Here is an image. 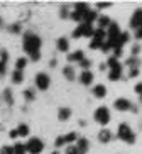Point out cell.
<instances>
[{
  "instance_id": "1",
  "label": "cell",
  "mask_w": 142,
  "mask_h": 154,
  "mask_svg": "<svg viewBox=\"0 0 142 154\" xmlns=\"http://www.w3.org/2000/svg\"><path fill=\"white\" fill-rule=\"evenodd\" d=\"M39 49H41V39H39V36L27 32V34L24 36V51L31 56L32 61H37V59L41 58Z\"/></svg>"
},
{
  "instance_id": "2",
  "label": "cell",
  "mask_w": 142,
  "mask_h": 154,
  "mask_svg": "<svg viewBox=\"0 0 142 154\" xmlns=\"http://www.w3.org/2000/svg\"><path fill=\"white\" fill-rule=\"evenodd\" d=\"M108 66H110V73H108V80L110 82H117L122 76V64L117 61V58H110L108 59Z\"/></svg>"
},
{
  "instance_id": "3",
  "label": "cell",
  "mask_w": 142,
  "mask_h": 154,
  "mask_svg": "<svg viewBox=\"0 0 142 154\" xmlns=\"http://www.w3.org/2000/svg\"><path fill=\"white\" fill-rule=\"evenodd\" d=\"M119 137L122 140H125L127 144H134L135 142V134L130 131V125L128 124H120L119 125Z\"/></svg>"
},
{
  "instance_id": "4",
  "label": "cell",
  "mask_w": 142,
  "mask_h": 154,
  "mask_svg": "<svg viewBox=\"0 0 142 154\" xmlns=\"http://www.w3.org/2000/svg\"><path fill=\"white\" fill-rule=\"evenodd\" d=\"M26 149H27V152H31V154H41L42 149H44V144H42L41 139L31 137V140L26 144Z\"/></svg>"
},
{
  "instance_id": "5",
  "label": "cell",
  "mask_w": 142,
  "mask_h": 154,
  "mask_svg": "<svg viewBox=\"0 0 142 154\" xmlns=\"http://www.w3.org/2000/svg\"><path fill=\"white\" fill-rule=\"evenodd\" d=\"M95 120L101 125H105V124L110 122V112L107 107H100V109L95 110Z\"/></svg>"
},
{
  "instance_id": "6",
  "label": "cell",
  "mask_w": 142,
  "mask_h": 154,
  "mask_svg": "<svg viewBox=\"0 0 142 154\" xmlns=\"http://www.w3.org/2000/svg\"><path fill=\"white\" fill-rule=\"evenodd\" d=\"M93 32H95V29H93L90 24H81L78 29H74L73 31V37L74 39H78V37H81V36L90 37V36H93Z\"/></svg>"
},
{
  "instance_id": "7",
  "label": "cell",
  "mask_w": 142,
  "mask_h": 154,
  "mask_svg": "<svg viewBox=\"0 0 142 154\" xmlns=\"http://www.w3.org/2000/svg\"><path fill=\"white\" fill-rule=\"evenodd\" d=\"M107 36H108V42H110V44L115 48V46H117V42H119V37H120L119 26H117L115 22L110 24V27H108V34H107Z\"/></svg>"
},
{
  "instance_id": "8",
  "label": "cell",
  "mask_w": 142,
  "mask_h": 154,
  "mask_svg": "<svg viewBox=\"0 0 142 154\" xmlns=\"http://www.w3.org/2000/svg\"><path fill=\"white\" fill-rule=\"evenodd\" d=\"M49 75H46V73H37L36 76V86L39 88V90H47L49 88Z\"/></svg>"
},
{
  "instance_id": "9",
  "label": "cell",
  "mask_w": 142,
  "mask_h": 154,
  "mask_svg": "<svg viewBox=\"0 0 142 154\" xmlns=\"http://www.w3.org/2000/svg\"><path fill=\"white\" fill-rule=\"evenodd\" d=\"M130 26H132L135 31L142 27V9H139V10H135V12H134L132 19H130Z\"/></svg>"
},
{
  "instance_id": "10",
  "label": "cell",
  "mask_w": 142,
  "mask_h": 154,
  "mask_svg": "<svg viewBox=\"0 0 142 154\" xmlns=\"http://www.w3.org/2000/svg\"><path fill=\"white\" fill-rule=\"evenodd\" d=\"M115 109L124 112V110H130L132 105H130V102H128L127 98H119V100H115Z\"/></svg>"
},
{
  "instance_id": "11",
  "label": "cell",
  "mask_w": 142,
  "mask_h": 154,
  "mask_svg": "<svg viewBox=\"0 0 142 154\" xmlns=\"http://www.w3.org/2000/svg\"><path fill=\"white\" fill-rule=\"evenodd\" d=\"M98 140L103 142V144L110 142V140H112V131H108V129H101L100 134H98Z\"/></svg>"
},
{
  "instance_id": "12",
  "label": "cell",
  "mask_w": 142,
  "mask_h": 154,
  "mask_svg": "<svg viewBox=\"0 0 142 154\" xmlns=\"http://www.w3.org/2000/svg\"><path fill=\"white\" fill-rule=\"evenodd\" d=\"M83 59H85V54H83V51H74V53H71V54H68V61L69 63H74V61H80L81 63Z\"/></svg>"
},
{
  "instance_id": "13",
  "label": "cell",
  "mask_w": 142,
  "mask_h": 154,
  "mask_svg": "<svg viewBox=\"0 0 142 154\" xmlns=\"http://www.w3.org/2000/svg\"><path fill=\"white\" fill-rule=\"evenodd\" d=\"M93 95L98 97V98H103V97L107 95V88L103 85H96L95 88H93Z\"/></svg>"
},
{
  "instance_id": "14",
  "label": "cell",
  "mask_w": 142,
  "mask_h": 154,
  "mask_svg": "<svg viewBox=\"0 0 142 154\" xmlns=\"http://www.w3.org/2000/svg\"><path fill=\"white\" fill-rule=\"evenodd\" d=\"M80 82H81L83 85H90V83L93 82V75L90 71H83L81 73V78H80Z\"/></svg>"
},
{
  "instance_id": "15",
  "label": "cell",
  "mask_w": 142,
  "mask_h": 154,
  "mask_svg": "<svg viewBox=\"0 0 142 154\" xmlns=\"http://www.w3.org/2000/svg\"><path fill=\"white\" fill-rule=\"evenodd\" d=\"M88 144H90V142H88V139H85V137H83V139H80L78 140V152L80 154H85L88 151Z\"/></svg>"
},
{
  "instance_id": "16",
  "label": "cell",
  "mask_w": 142,
  "mask_h": 154,
  "mask_svg": "<svg viewBox=\"0 0 142 154\" xmlns=\"http://www.w3.org/2000/svg\"><path fill=\"white\" fill-rule=\"evenodd\" d=\"M7 59H9V54H7L5 51H2V53H0V75L5 73V63H7Z\"/></svg>"
},
{
  "instance_id": "17",
  "label": "cell",
  "mask_w": 142,
  "mask_h": 154,
  "mask_svg": "<svg viewBox=\"0 0 142 154\" xmlns=\"http://www.w3.org/2000/svg\"><path fill=\"white\" fill-rule=\"evenodd\" d=\"M105 31L103 29H96L95 32H93V41H98V42H103V39H105Z\"/></svg>"
},
{
  "instance_id": "18",
  "label": "cell",
  "mask_w": 142,
  "mask_h": 154,
  "mask_svg": "<svg viewBox=\"0 0 142 154\" xmlns=\"http://www.w3.org/2000/svg\"><path fill=\"white\" fill-rule=\"evenodd\" d=\"M58 117H59V120H68L71 117V109H61L58 112Z\"/></svg>"
},
{
  "instance_id": "19",
  "label": "cell",
  "mask_w": 142,
  "mask_h": 154,
  "mask_svg": "<svg viewBox=\"0 0 142 154\" xmlns=\"http://www.w3.org/2000/svg\"><path fill=\"white\" fill-rule=\"evenodd\" d=\"M95 19H96V14L88 10L86 14H85V17H83V24H90V26H92V22L95 20Z\"/></svg>"
},
{
  "instance_id": "20",
  "label": "cell",
  "mask_w": 142,
  "mask_h": 154,
  "mask_svg": "<svg viewBox=\"0 0 142 154\" xmlns=\"http://www.w3.org/2000/svg\"><path fill=\"white\" fill-rule=\"evenodd\" d=\"M68 48H69V44H68V39L66 37H61V39H58V49L59 51H68Z\"/></svg>"
},
{
  "instance_id": "21",
  "label": "cell",
  "mask_w": 142,
  "mask_h": 154,
  "mask_svg": "<svg viewBox=\"0 0 142 154\" xmlns=\"http://www.w3.org/2000/svg\"><path fill=\"white\" fill-rule=\"evenodd\" d=\"M12 82L14 83H22L24 82V75H22V71H17V69H15L14 73H12Z\"/></svg>"
},
{
  "instance_id": "22",
  "label": "cell",
  "mask_w": 142,
  "mask_h": 154,
  "mask_svg": "<svg viewBox=\"0 0 142 154\" xmlns=\"http://www.w3.org/2000/svg\"><path fill=\"white\" fill-rule=\"evenodd\" d=\"M26 64H27V59L26 58H19L17 63H15V69H17V71H22V69L26 68Z\"/></svg>"
},
{
  "instance_id": "23",
  "label": "cell",
  "mask_w": 142,
  "mask_h": 154,
  "mask_svg": "<svg viewBox=\"0 0 142 154\" xmlns=\"http://www.w3.org/2000/svg\"><path fill=\"white\" fill-rule=\"evenodd\" d=\"M63 73H64V76L68 78V80H74V69L71 68V66H66V68L63 69Z\"/></svg>"
},
{
  "instance_id": "24",
  "label": "cell",
  "mask_w": 142,
  "mask_h": 154,
  "mask_svg": "<svg viewBox=\"0 0 142 154\" xmlns=\"http://www.w3.org/2000/svg\"><path fill=\"white\" fill-rule=\"evenodd\" d=\"M27 152V149H26V146L20 144V142H17V146L14 147V154H26Z\"/></svg>"
},
{
  "instance_id": "25",
  "label": "cell",
  "mask_w": 142,
  "mask_h": 154,
  "mask_svg": "<svg viewBox=\"0 0 142 154\" xmlns=\"http://www.w3.org/2000/svg\"><path fill=\"white\" fill-rule=\"evenodd\" d=\"M76 12H80L85 17V14L88 12V5L86 4H76Z\"/></svg>"
},
{
  "instance_id": "26",
  "label": "cell",
  "mask_w": 142,
  "mask_h": 154,
  "mask_svg": "<svg viewBox=\"0 0 142 154\" xmlns=\"http://www.w3.org/2000/svg\"><path fill=\"white\" fill-rule=\"evenodd\" d=\"M17 132H19V136H27L29 134V127L26 125V124H20V125L17 127Z\"/></svg>"
},
{
  "instance_id": "27",
  "label": "cell",
  "mask_w": 142,
  "mask_h": 154,
  "mask_svg": "<svg viewBox=\"0 0 142 154\" xmlns=\"http://www.w3.org/2000/svg\"><path fill=\"white\" fill-rule=\"evenodd\" d=\"M98 24H100V29L101 27H107V26H110V19H108V17H105V15H101V17L100 19H98Z\"/></svg>"
},
{
  "instance_id": "28",
  "label": "cell",
  "mask_w": 142,
  "mask_h": 154,
  "mask_svg": "<svg viewBox=\"0 0 142 154\" xmlns=\"http://www.w3.org/2000/svg\"><path fill=\"white\" fill-rule=\"evenodd\" d=\"M4 98L7 100V103H9V105L14 103V100H12V91H10L9 88H5V90H4Z\"/></svg>"
},
{
  "instance_id": "29",
  "label": "cell",
  "mask_w": 142,
  "mask_h": 154,
  "mask_svg": "<svg viewBox=\"0 0 142 154\" xmlns=\"http://www.w3.org/2000/svg\"><path fill=\"white\" fill-rule=\"evenodd\" d=\"M69 17L73 19V20H78V22H83V15L80 14V12H76V10H74V12H71V15H69Z\"/></svg>"
},
{
  "instance_id": "30",
  "label": "cell",
  "mask_w": 142,
  "mask_h": 154,
  "mask_svg": "<svg viewBox=\"0 0 142 154\" xmlns=\"http://www.w3.org/2000/svg\"><path fill=\"white\" fill-rule=\"evenodd\" d=\"M74 139H76V134H74V132H71V134H68V136H64V142H66V144L73 142Z\"/></svg>"
},
{
  "instance_id": "31",
  "label": "cell",
  "mask_w": 142,
  "mask_h": 154,
  "mask_svg": "<svg viewBox=\"0 0 142 154\" xmlns=\"http://www.w3.org/2000/svg\"><path fill=\"white\" fill-rule=\"evenodd\" d=\"M0 154H14V147H9V146H4L0 149Z\"/></svg>"
},
{
  "instance_id": "32",
  "label": "cell",
  "mask_w": 142,
  "mask_h": 154,
  "mask_svg": "<svg viewBox=\"0 0 142 154\" xmlns=\"http://www.w3.org/2000/svg\"><path fill=\"white\" fill-rule=\"evenodd\" d=\"M24 97H26V100H34V91L29 88V90L24 91Z\"/></svg>"
},
{
  "instance_id": "33",
  "label": "cell",
  "mask_w": 142,
  "mask_h": 154,
  "mask_svg": "<svg viewBox=\"0 0 142 154\" xmlns=\"http://www.w3.org/2000/svg\"><path fill=\"white\" fill-rule=\"evenodd\" d=\"M66 154H80V152H78V147H74V146H69L68 149H66Z\"/></svg>"
},
{
  "instance_id": "34",
  "label": "cell",
  "mask_w": 142,
  "mask_h": 154,
  "mask_svg": "<svg viewBox=\"0 0 142 154\" xmlns=\"http://www.w3.org/2000/svg\"><path fill=\"white\" fill-rule=\"evenodd\" d=\"M90 64H92V63H90V59H86V58H85V59L81 61V63H80V66H81L83 69H86V68H90Z\"/></svg>"
},
{
  "instance_id": "35",
  "label": "cell",
  "mask_w": 142,
  "mask_h": 154,
  "mask_svg": "<svg viewBox=\"0 0 142 154\" xmlns=\"http://www.w3.org/2000/svg\"><path fill=\"white\" fill-rule=\"evenodd\" d=\"M134 90H135V93H137V95H142V83H137Z\"/></svg>"
},
{
  "instance_id": "36",
  "label": "cell",
  "mask_w": 142,
  "mask_h": 154,
  "mask_svg": "<svg viewBox=\"0 0 142 154\" xmlns=\"http://www.w3.org/2000/svg\"><path fill=\"white\" fill-rule=\"evenodd\" d=\"M110 48H113L110 42H103V46H101V51H110Z\"/></svg>"
},
{
  "instance_id": "37",
  "label": "cell",
  "mask_w": 142,
  "mask_h": 154,
  "mask_svg": "<svg viewBox=\"0 0 142 154\" xmlns=\"http://www.w3.org/2000/svg\"><path fill=\"white\" fill-rule=\"evenodd\" d=\"M56 146H58V147H59V146H63V144H66V142H64V137H58V139H56V142H54Z\"/></svg>"
},
{
  "instance_id": "38",
  "label": "cell",
  "mask_w": 142,
  "mask_h": 154,
  "mask_svg": "<svg viewBox=\"0 0 142 154\" xmlns=\"http://www.w3.org/2000/svg\"><path fill=\"white\" fill-rule=\"evenodd\" d=\"M110 2H100V4L96 5V7H98V9H103V7H110Z\"/></svg>"
},
{
  "instance_id": "39",
  "label": "cell",
  "mask_w": 142,
  "mask_h": 154,
  "mask_svg": "<svg viewBox=\"0 0 142 154\" xmlns=\"http://www.w3.org/2000/svg\"><path fill=\"white\" fill-rule=\"evenodd\" d=\"M10 31H12V32H19V31H20V26H19V24H14V26H10Z\"/></svg>"
},
{
  "instance_id": "40",
  "label": "cell",
  "mask_w": 142,
  "mask_h": 154,
  "mask_svg": "<svg viewBox=\"0 0 142 154\" xmlns=\"http://www.w3.org/2000/svg\"><path fill=\"white\" fill-rule=\"evenodd\" d=\"M139 51H140V46H137V44H135V46L132 48V54H134V56H135V54H139Z\"/></svg>"
},
{
  "instance_id": "41",
  "label": "cell",
  "mask_w": 142,
  "mask_h": 154,
  "mask_svg": "<svg viewBox=\"0 0 142 154\" xmlns=\"http://www.w3.org/2000/svg\"><path fill=\"white\" fill-rule=\"evenodd\" d=\"M135 63H137V61H135V58H130V59L127 61L128 66H134V68H135Z\"/></svg>"
},
{
  "instance_id": "42",
  "label": "cell",
  "mask_w": 142,
  "mask_h": 154,
  "mask_svg": "<svg viewBox=\"0 0 142 154\" xmlns=\"http://www.w3.org/2000/svg\"><path fill=\"white\" fill-rule=\"evenodd\" d=\"M139 75V68H132L130 69V76H137Z\"/></svg>"
},
{
  "instance_id": "43",
  "label": "cell",
  "mask_w": 142,
  "mask_h": 154,
  "mask_svg": "<svg viewBox=\"0 0 142 154\" xmlns=\"http://www.w3.org/2000/svg\"><path fill=\"white\" fill-rule=\"evenodd\" d=\"M10 137H12V139H15V137H19V132H17V129H14V131H10Z\"/></svg>"
},
{
  "instance_id": "44",
  "label": "cell",
  "mask_w": 142,
  "mask_h": 154,
  "mask_svg": "<svg viewBox=\"0 0 142 154\" xmlns=\"http://www.w3.org/2000/svg\"><path fill=\"white\" fill-rule=\"evenodd\" d=\"M135 37H137V39H142V27L135 31Z\"/></svg>"
},
{
  "instance_id": "45",
  "label": "cell",
  "mask_w": 142,
  "mask_h": 154,
  "mask_svg": "<svg viewBox=\"0 0 142 154\" xmlns=\"http://www.w3.org/2000/svg\"><path fill=\"white\" fill-rule=\"evenodd\" d=\"M61 15H63V17H66V15H68V10H66V7H63V10H61Z\"/></svg>"
},
{
  "instance_id": "46",
  "label": "cell",
  "mask_w": 142,
  "mask_h": 154,
  "mask_svg": "<svg viewBox=\"0 0 142 154\" xmlns=\"http://www.w3.org/2000/svg\"><path fill=\"white\" fill-rule=\"evenodd\" d=\"M0 26H2V19H0Z\"/></svg>"
},
{
  "instance_id": "47",
  "label": "cell",
  "mask_w": 142,
  "mask_h": 154,
  "mask_svg": "<svg viewBox=\"0 0 142 154\" xmlns=\"http://www.w3.org/2000/svg\"><path fill=\"white\" fill-rule=\"evenodd\" d=\"M53 154H59V152H53Z\"/></svg>"
}]
</instances>
